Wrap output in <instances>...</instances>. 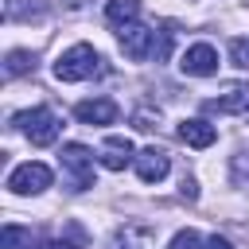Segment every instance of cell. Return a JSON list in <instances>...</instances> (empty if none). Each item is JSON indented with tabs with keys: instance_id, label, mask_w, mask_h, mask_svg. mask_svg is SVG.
Here are the masks:
<instances>
[{
	"instance_id": "1",
	"label": "cell",
	"mask_w": 249,
	"mask_h": 249,
	"mask_svg": "<svg viewBox=\"0 0 249 249\" xmlns=\"http://www.w3.org/2000/svg\"><path fill=\"white\" fill-rule=\"evenodd\" d=\"M97 66H101V54H97L89 43H74V47H66V51L58 54L54 78H58V82H86V78L97 74Z\"/></svg>"
},
{
	"instance_id": "2",
	"label": "cell",
	"mask_w": 249,
	"mask_h": 249,
	"mask_svg": "<svg viewBox=\"0 0 249 249\" xmlns=\"http://www.w3.org/2000/svg\"><path fill=\"white\" fill-rule=\"evenodd\" d=\"M16 124H19V132H23L35 148H47V144L58 140V117H54L47 105H35V109L16 113Z\"/></svg>"
},
{
	"instance_id": "3",
	"label": "cell",
	"mask_w": 249,
	"mask_h": 249,
	"mask_svg": "<svg viewBox=\"0 0 249 249\" xmlns=\"http://www.w3.org/2000/svg\"><path fill=\"white\" fill-rule=\"evenodd\" d=\"M62 171H66V179H70L74 191L93 187V152L86 144H66L62 148Z\"/></svg>"
},
{
	"instance_id": "4",
	"label": "cell",
	"mask_w": 249,
	"mask_h": 249,
	"mask_svg": "<svg viewBox=\"0 0 249 249\" xmlns=\"http://www.w3.org/2000/svg\"><path fill=\"white\" fill-rule=\"evenodd\" d=\"M47 187H51V167L39 163V160H27V163L12 167V175H8V191L12 195H39Z\"/></svg>"
},
{
	"instance_id": "5",
	"label": "cell",
	"mask_w": 249,
	"mask_h": 249,
	"mask_svg": "<svg viewBox=\"0 0 249 249\" xmlns=\"http://www.w3.org/2000/svg\"><path fill=\"white\" fill-rule=\"evenodd\" d=\"M117 39H121V51L132 62H140V58H148L156 51V27H144V23H124L117 31Z\"/></svg>"
},
{
	"instance_id": "6",
	"label": "cell",
	"mask_w": 249,
	"mask_h": 249,
	"mask_svg": "<svg viewBox=\"0 0 249 249\" xmlns=\"http://www.w3.org/2000/svg\"><path fill=\"white\" fill-rule=\"evenodd\" d=\"M179 70H183L187 78H210V74H218V51H214L210 43H195V47L183 51Z\"/></svg>"
},
{
	"instance_id": "7",
	"label": "cell",
	"mask_w": 249,
	"mask_h": 249,
	"mask_svg": "<svg viewBox=\"0 0 249 249\" xmlns=\"http://www.w3.org/2000/svg\"><path fill=\"white\" fill-rule=\"evenodd\" d=\"M74 117L82 124H113L117 121V101L113 97H86L74 105Z\"/></svg>"
},
{
	"instance_id": "8",
	"label": "cell",
	"mask_w": 249,
	"mask_h": 249,
	"mask_svg": "<svg viewBox=\"0 0 249 249\" xmlns=\"http://www.w3.org/2000/svg\"><path fill=\"white\" fill-rule=\"evenodd\" d=\"M132 163H136V175H140L144 183H160V179L171 171V160H167L163 148H140Z\"/></svg>"
},
{
	"instance_id": "9",
	"label": "cell",
	"mask_w": 249,
	"mask_h": 249,
	"mask_svg": "<svg viewBox=\"0 0 249 249\" xmlns=\"http://www.w3.org/2000/svg\"><path fill=\"white\" fill-rule=\"evenodd\" d=\"M101 167H109V171H124V163L128 160H136L132 156V140L128 136H109L105 144H101Z\"/></svg>"
},
{
	"instance_id": "10",
	"label": "cell",
	"mask_w": 249,
	"mask_h": 249,
	"mask_svg": "<svg viewBox=\"0 0 249 249\" xmlns=\"http://www.w3.org/2000/svg\"><path fill=\"white\" fill-rule=\"evenodd\" d=\"M179 140L191 144V148H210V144L218 140V128H214L210 121H198V117H195V121H183V124H179Z\"/></svg>"
},
{
	"instance_id": "11",
	"label": "cell",
	"mask_w": 249,
	"mask_h": 249,
	"mask_svg": "<svg viewBox=\"0 0 249 249\" xmlns=\"http://www.w3.org/2000/svg\"><path fill=\"white\" fill-rule=\"evenodd\" d=\"M210 113H249V86H230L222 97L206 101Z\"/></svg>"
},
{
	"instance_id": "12",
	"label": "cell",
	"mask_w": 249,
	"mask_h": 249,
	"mask_svg": "<svg viewBox=\"0 0 249 249\" xmlns=\"http://www.w3.org/2000/svg\"><path fill=\"white\" fill-rule=\"evenodd\" d=\"M140 16V0H109L105 4V19L113 27H124V23H136Z\"/></svg>"
},
{
	"instance_id": "13",
	"label": "cell",
	"mask_w": 249,
	"mask_h": 249,
	"mask_svg": "<svg viewBox=\"0 0 249 249\" xmlns=\"http://www.w3.org/2000/svg\"><path fill=\"white\" fill-rule=\"evenodd\" d=\"M35 62H31V51H8V62H4V74L8 78H19V74H27Z\"/></svg>"
},
{
	"instance_id": "14",
	"label": "cell",
	"mask_w": 249,
	"mask_h": 249,
	"mask_svg": "<svg viewBox=\"0 0 249 249\" xmlns=\"http://www.w3.org/2000/svg\"><path fill=\"white\" fill-rule=\"evenodd\" d=\"M19 245H31V230H23V226H4V230H0V249H19Z\"/></svg>"
},
{
	"instance_id": "15",
	"label": "cell",
	"mask_w": 249,
	"mask_h": 249,
	"mask_svg": "<svg viewBox=\"0 0 249 249\" xmlns=\"http://www.w3.org/2000/svg\"><path fill=\"white\" fill-rule=\"evenodd\" d=\"M171 43H175V27H171V23H163V27H160V43H156V51H152V54L163 62V58L171 54Z\"/></svg>"
},
{
	"instance_id": "16",
	"label": "cell",
	"mask_w": 249,
	"mask_h": 249,
	"mask_svg": "<svg viewBox=\"0 0 249 249\" xmlns=\"http://www.w3.org/2000/svg\"><path fill=\"white\" fill-rule=\"evenodd\" d=\"M167 249H202V237L195 233V230H179L175 237H171V245Z\"/></svg>"
},
{
	"instance_id": "17",
	"label": "cell",
	"mask_w": 249,
	"mask_h": 249,
	"mask_svg": "<svg viewBox=\"0 0 249 249\" xmlns=\"http://www.w3.org/2000/svg\"><path fill=\"white\" fill-rule=\"evenodd\" d=\"M230 58H233V66L249 70V39H233L230 43Z\"/></svg>"
},
{
	"instance_id": "18",
	"label": "cell",
	"mask_w": 249,
	"mask_h": 249,
	"mask_svg": "<svg viewBox=\"0 0 249 249\" xmlns=\"http://www.w3.org/2000/svg\"><path fill=\"white\" fill-rule=\"evenodd\" d=\"M233 183L237 187H249V152L233 156Z\"/></svg>"
},
{
	"instance_id": "19",
	"label": "cell",
	"mask_w": 249,
	"mask_h": 249,
	"mask_svg": "<svg viewBox=\"0 0 249 249\" xmlns=\"http://www.w3.org/2000/svg\"><path fill=\"white\" fill-rule=\"evenodd\" d=\"M156 121H160V113H152V109H136V113H132V124H136V128H144V132H148V128H156Z\"/></svg>"
},
{
	"instance_id": "20",
	"label": "cell",
	"mask_w": 249,
	"mask_h": 249,
	"mask_svg": "<svg viewBox=\"0 0 249 249\" xmlns=\"http://www.w3.org/2000/svg\"><path fill=\"white\" fill-rule=\"evenodd\" d=\"M179 191H183V198H198V183H195L191 175H187V179L179 183Z\"/></svg>"
},
{
	"instance_id": "21",
	"label": "cell",
	"mask_w": 249,
	"mask_h": 249,
	"mask_svg": "<svg viewBox=\"0 0 249 249\" xmlns=\"http://www.w3.org/2000/svg\"><path fill=\"white\" fill-rule=\"evenodd\" d=\"M202 249H233V245H230L226 237H218V233H210V237L202 241Z\"/></svg>"
},
{
	"instance_id": "22",
	"label": "cell",
	"mask_w": 249,
	"mask_h": 249,
	"mask_svg": "<svg viewBox=\"0 0 249 249\" xmlns=\"http://www.w3.org/2000/svg\"><path fill=\"white\" fill-rule=\"evenodd\" d=\"M43 249H78V245H74V241H58V237H54V241H43Z\"/></svg>"
}]
</instances>
